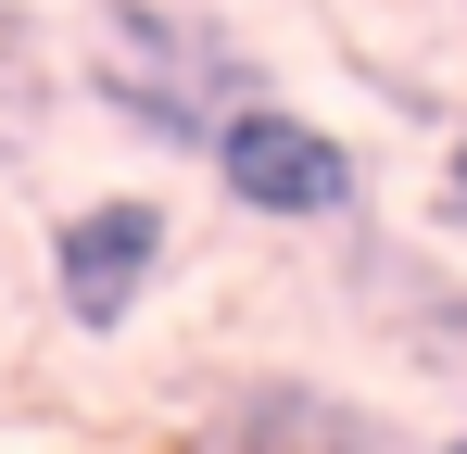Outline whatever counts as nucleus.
Returning a JSON list of instances; mask_svg holds the SVG:
<instances>
[{"mask_svg": "<svg viewBox=\"0 0 467 454\" xmlns=\"http://www.w3.org/2000/svg\"><path fill=\"white\" fill-rule=\"evenodd\" d=\"M88 88H101V114H127L140 139H164V151H215L228 101H253V88H265V64L240 51L228 26H202V13H164V0H101V64H88Z\"/></svg>", "mask_w": 467, "mask_h": 454, "instance_id": "nucleus-1", "label": "nucleus"}, {"mask_svg": "<svg viewBox=\"0 0 467 454\" xmlns=\"http://www.w3.org/2000/svg\"><path fill=\"white\" fill-rule=\"evenodd\" d=\"M215 190H228L240 215H265V227H341L354 215V190H367V164L328 139L316 114H291V101H228V127H215Z\"/></svg>", "mask_w": 467, "mask_h": 454, "instance_id": "nucleus-2", "label": "nucleus"}, {"mask_svg": "<svg viewBox=\"0 0 467 454\" xmlns=\"http://www.w3.org/2000/svg\"><path fill=\"white\" fill-rule=\"evenodd\" d=\"M164 202L152 190H114V202H77V215L51 227V291H64V315H77L88 341H114L127 315H140V291L164 278Z\"/></svg>", "mask_w": 467, "mask_h": 454, "instance_id": "nucleus-3", "label": "nucleus"}, {"mask_svg": "<svg viewBox=\"0 0 467 454\" xmlns=\"http://www.w3.org/2000/svg\"><path fill=\"white\" fill-rule=\"evenodd\" d=\"M228 454H391V429L328 404L316 378H253L228 404Z\"/></svg>", "mask_w": 467, "mask_h": 454, "instance_id": "nucleus-4", "label": "nucleus"}, {"mask_svg": "<svg viewBox=\"0 0 467 454\" xmlns=\"http://www.w3.org/2000/svg\"><path fill=\"white\" fill-rule=\"evenodd\" d=\"M367 315H391L430 366H467V291H442L417 253H367Z\"/></svg>", "mask_w": 467, "mask_h": 454, "instance_id": "nucleus-5", "label": "nucleus"}, {"mask_svg": "<svg viewBox=\"0 0 467 454\" xmlns=\"http://www.w3.org/2000/svg\"><path fill=\"white\" fill-rule=\"evenodd\" d=\"M51 101H64V76H51L38 13H26V0H0V164H26V151L51 139Z\"/></svg>", "mask_w": 467, "mask_h": 454, "instance_id": "nucleus-6", "label": "nucleus"}, {"mask_svg": "<svg viewBox=\"0 0 467 454\" xmlns=\"http://www.w3.org/2000/svg\"><path fill=\"white\" fill-rule=\"evenodd\" d=\"M442 227H467V127L442 139Z\"/></svg>", "mask_w": 467, "mask_h": 454, "instance_id": "nucleus-7", "label": "nucleus"}, {"mask_svg": "<svg viewBox=\"0 0 467 454\" xmlns=\"http://www.w3.org/2000/svg\"><path fill=\"white\" fill-rule=\"evenodd\" d=\"M442 454H467V442H442Z\"/></svg>", "mask_w": 467, "mask_h": 454, "instance_id": "nucleus-8", "label": "nucleus"}, {"mask_svg": "<svg viewBox=\"0 0 467 454\" xmlns=\"http://www.w3.org/2000/svg\"><path fill=\"white\" fill-rule=\"evenodd\" d=\"M455 13H467V0H455Z\"/></svg>", "mask_w": 467, "mask_h": 454, "instance_id": "nucleus-9", "label": "nucleus"}]
</instances>
